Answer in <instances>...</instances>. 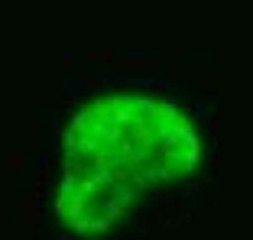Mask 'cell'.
Listing matches in <instances>:
<instances>
[{"mask_svg": "<svg viewBox=\"0 0 253 240\" xmlns=\"http://www.w3.org/2000/svg\"><path fill=\"white\" fill-rule=\"evenodd\" d=\"M59 65H62V72H65V75H72V72H75V75L82 78V55H72V52H68V55H62Z\"/></svg>", "mask_w": 253, "mask_h": 240, "instance_id": "4", "label": "cell"}, {"mask_svg": "<svg viewBox=\"0 0 253 240\" xmlns=\"http://www.w3.org/2000/svg\"><path fill=\"white\" fill-rule=\"evenodd\" d=\"M188 221H192V214H188V211H179V214H172V218L166 221V227H169V231H179V227H185Z\"/></svg>", "mask_w": 253, "mask_h": 240, "instance_id": "5", "label": "cell"}, {"mask_svg": "<svg viewBox=\"0 0 253 240\" xmlns=\"http://www.w3.org/2000/svg\"><path fill=\"white\" fill-rule=\"evenodd\" d=\"M45 182H49V162L42 159V162H39V172H36V188H42Z\"/></svg>", "mask_w": 253, "mask_h": 240, "instance_id": "8", "label": "cell"}, {"mask_svg": "<svg viewBox=\"0 0 253 240\" xmlns=\"http://www.w3.org/2000/svg\"><path fill=\"white\" fill-rule=\"evenodd\" d=\"M166 59L159 55H124V59H114L117 72H146V68H163Z\"/></svg>", "mask_w": 253, "mask_h": 240, "instance_id": "1", "label": "cell"}, {"mask_svg": "<svg viewBox=\"0 0 253 240\" xmlns=\"http://www.w3.org/2000/svg\"><path fill=\"white\" fill-rule=\"evenodd\" d=\"M78 88H88V91L114 88V75H82V78H78Z\"/></svg>", "mask_w": 253, "mask_h": 240, "instance_id": "2", "label": "cell"}, {"mask_svg": "<svg viewBox=\"0 0 253 240\" xmlns=\"http://www.w3.org/2000/svg\"><path fill=\"white\" fill-rule=\"evenodd\" d=\"M20 165H23V153H20V150H13V153L7 156V169H10V175L20 172Z\"/></svg>", "mask_w": 253, "mask_h": 240, "instance_id": "7", "label": "cell"}, {"mask_svg": "<svg viewBox=\"0 0 253 240\" xmlns=\"http://www.w3.org/2000/svg\"><path fill=\"white\" fill-rule=\"evenodd\" d=\"M175 204H179V198H175V195H159V198H156V208H163V211L175 208Z\"/></svg>", "mask_w": 253, "mask_h": 240, "instance_id": "9", "label": "cell"}, {"mask_svg": "<svg viewBox=\"0 0 253 240\" xmlns=\"http://www.w3.org/2000/svg\"><path fill=\"white\" fill-rule=\"evenodd\" d=\"M188 78H192L198 88H208V91H214L217 88V78H214V72H188Z\"/></svg>", "mask_w": 253, "mask_h": 240, "instance_id": "3", "label": "cell"}, {"mask_svg": "<svg viewBox=\"0 0 253 240\" xmlns=\"http://www.w3.org/2000/svg\"><path fill=\"white\" fill-rule=\"evenodd\" d=\"M82 59H91V62H114V52H111V49H91V52H84Z\"/></svg>", "mask_w": 253, "mask_h": 240, "instance_id": "6", "label": "cell"}]
</instances>
